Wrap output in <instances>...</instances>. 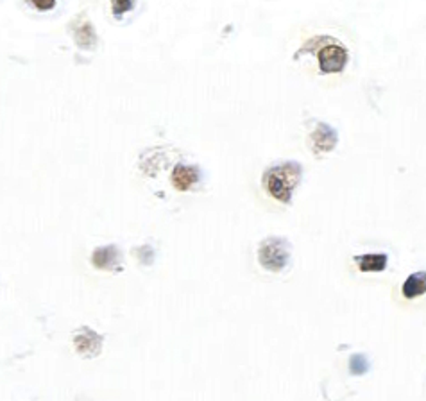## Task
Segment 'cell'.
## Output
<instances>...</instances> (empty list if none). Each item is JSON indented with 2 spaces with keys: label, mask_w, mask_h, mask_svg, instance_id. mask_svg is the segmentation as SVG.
<instances>
[{
  "label": "cell",
  "mask_w": 426,
  "mask_h": 401,
  "mask_svg": "<svg viewBox=\"0 0 426 401\" xmlns=\"http://www.w3.org/2000/svg\"><path fill=\"white\" fill-rule=\"evenodd\" d=\"M301 165L297 163H283V165L273 167L264 176V185L267 192L279 203H290L294 188L299 185Z\"/></svg>",
  "instance_id": "obj_1"
},
{
  "label": "cell",
  "mask_w": 426,
  "mask_h": 401,
  "mask_svg": "<svg viewBox=\"0 0 426 401\" xmlns=\"http://www.w3.org/2000/svg\"><path fill=\"white\" fill-rule=\"evenodd\" d=\"M319 41H321V45H319L315 56H317L321 72L323 74H339L344 70L345 63H348L345 47H342L339 41L328 38V36H319Z\"/></svg>",
  "instance_id": "obj_2"
},
{
  "label": "cell",
  "mask_w": 426,
  "mask_h": 401,
  "mask_svg": "<svg viewBox=\"0 0 426 401\" xmlns=\"http://www.w3.org/2000/svg\"><path fill=\"white\" fill-rule=\"evenodd\" d=\"M288 258H290V249L287 240L283 238H267L258 249V260L270 272L283 271L287 267Z\"/></svg>",
  "instance_id": "obj_3"
},
{
  "label": "cell",
  "mask_w": 426,
  "mask_h": 401,
  "mask_svg": "<svg viewBox=\"0 0 426 401\" xmlns=\"http://www.w3.org/2000/svg\"><path fill=\"white\" fill-rule=\"evenodd\" d=\"M337 140H339V136H337L335 130H332L326 124H321V122L317 124V130L312 133V143H314V149L317 154L332 151L337 145Z\"/></svg>",
  "instance_id": "obj_4"
},
{
  "label": "cell",
  "mask_w": 426,
  "mask_h": 401,
  "mask_svg": "<svg viewBox=\"0 0 426 401\" xmlns=\"http://www.w3.org/2000/svg\"><path fill=\"white\" fill-rule=\"evenodd\" d=\"M401 294L405 299H416L426 294V271L414 272L412 276H408L401 287Z\"/></svg>",
  "instance_id": "obj_5"
},
{
  "label": "cell",
  "mask_w": 426,
  "mask_h": 401,
  "mask_svg": "<svg viewBox=\"0 0 426 401\" xmlns=\"http://www.w3.org/2000/svg\"><path fill=\"white\" fill-rule=\"evenodd\" d=\"M354 262L362 272H381L387 267V254H360Z\"/></svg>",
  "instance_id": "obj_6"
},
{
  "label": "cell",
  "mask_w": 426,
  "mask_h": 401,
  "mask_svg": "<svg viewBox=\"0 0 426 401\" xmlns=\"http://www.w3.org/2000/svg\"><path fill=\"white\" fill-rule=\"evenodd\" d=\"M198 172H195V169H190V167H178V169L174 170V174H172V183H174V187L178 188V190H189L190 187H193V185L198 183Z\"/></svg>",
  "instance_id": "obj_7"
},
{
  "label": "cell",
  "mask_w": 426,
  "mask_h": 401,
  "mask_svg": "<svg viewBox=\"0 0 426 401\" xmlns=\"http://www.w3.org/2000/svg\"><path fill=\"white\" fill-rule=\"evenodd\" d=\"M135 6V0H111V8L115 17H122L124 13L131 11Z\"/></svg>",
  "instance_id": "obj_8"
},
{
  "label": "cell",
  "mask_w": 426,
  "mask_h": 401,
  "mask_svg": "<svg viewBox=\"0 0 426 401\" xmlns=\"http://www.w3.org/2000/svg\"><path fill=\"white\" fill-rule=\"evenodd\" d=\"M350 367L353 375H363V373L368 371V360H365L362 355H356V357L351 358Z\"/></svg>",
  "instance_id": "obj_9"
},
{
  "label": "cell",
  "mask_w": 426,
  "mask_h": 401,
  "mask_svg": "<svg viewBox=\"0 0 426 401\" xmlns=\"http://www.w3.org/2000/svg\"><path fill=\"white\" fill-rule=\"evenodd\" d=\"M77 41L83 45V47H88V45H94L95 43V38H88V34H94V31H92V25H83L81 29H79V32H77Z\"/></svg>",
  "instance_id": "obj_10"
},
{
  "label": "cell",
  "mask_w": 426,
  "mask_h": 401,
  "mask_svg": "<svg viewBox=\"0 0 426 401\" xmlns=\"http://www.w3.org/2000/svg\"><path fill=\"white\" fill-rule=\"evenodd\" d=\"M32 6L36 9H40V11H49V9H52L56 6V0H31Z\"/></svg>",
  "instance_id": "obj_11"
}]
</instances>
